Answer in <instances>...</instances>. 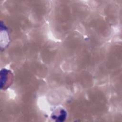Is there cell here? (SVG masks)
I'll use <instances>...</instances> for the list:
<instances>
[{
  "instance_id": "obj_2",
  "label": "cell",
  "mask_w": 122,
  "mask_h": 122,
  "mask_svg": "<svg viewBox=\"0 0 122 122\" xmlns=\"http://www.w3.org/2000/svg\"><path fill=\"white\" fill-rule=\"evenodd\" d=\"M66 112L65 110L60 109L59 112H57L56 114H52V118L56 119L57 121H63L66 117Z\"/></svg>"
},
{
  "instance_id": "obj_1",
  "label": "cell",
  "mask_w": 122,
  "mask_h": 122,
  "mask_svg": "<svg viewBox=\"0 0 122 122\" xmlns=\"http://www.w3.org/2000/svg\"><path fill=\"white\" fill-rule=\"evenodd\" d=\"M1 89L8 88L10 84L12 81V75L11 72L6 69H3L0 71Z\"/></svg>"
}]
</instances>
